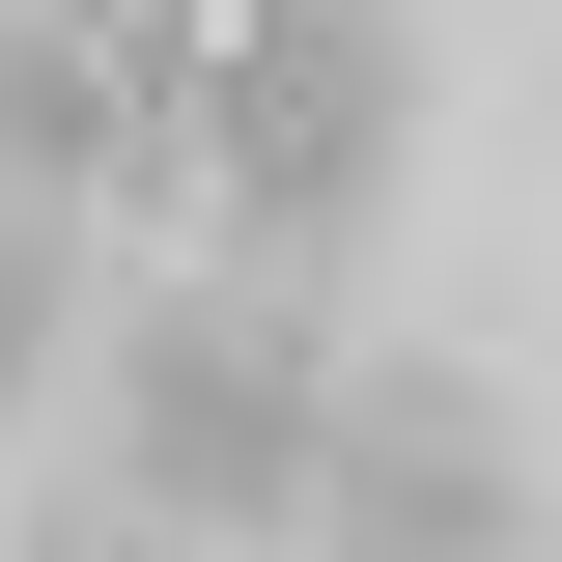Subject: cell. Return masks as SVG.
I'll list each match as a JSON object with an SVG mask.
<instances>
[{"mask_svg":"<svg viewBox=\"0 0 562 562\" xmlns=\"http://www.w3.org/2000/svg\"><path fill=\"white\" fill-rule=\"evenodd\" d=\"M113 57H140V198H198L225 281H338L422 198L394 0H113Z\"/></svg>","mask_w":562,"mask_h":562,"instance_id":"1","label":"cell"},{"mask_svg":"<svg viewBox=\"0 0 562 562\" xmlns=\"http://www.w3.org/2000/svg\"><path fill=\"white\" fill-rule=\"evenodd\" d=\"M310 450H338V338H310V281H169V310H113V506L140 535H281L310 506Z\"/></svg>","mask_w":562,"mask_h":562,"instance_id":"2","label":"cell"},{"mask_svg":"<svg viewBox=\"0 0 562 562\" xmlns=\"http://www.w3.org/2000/svg\"><path fill=\"white\" fill-rule=\"evenodd\" d=\"M281 535L310 562H535V394L506 366H338V450Z\"/></svg>","mask_w":562,"mask_h":562,"instance_id":"3","label":"cell"},{"mask_svg":"<svg viewBox=\"0 0 562 562\" xmlns=\"http://www.w3.org/2000/svg\"><path fill=\"white\" fill-rule=\"evenodd\" d=\"M0 198L57 225V198H140V57H113V0H0Z\"/></svg>","mask_w":562,"mask_h":562,"instance_id":"4","label":"cell"},{"mask_svg":"<svg viewBox=\"0 0 562 562\" xmlns=\"http://www.w3.org/2000/svg\"><path fill=\"white\" fill-rule=\"evenodd\" d=\"M29 394H57V225L0 198V422H29Z\"/></svg>","mask_w":562,"mask_h":562,"instance_id":"5","label":"cell"},{"mask_svg":"<svg viewBox=\"0 0 562 562\" xmlns=\"http://www.w3.org/2000/svg\"><path fill=\"white\" fill-rule=\"evenodd\" d=\"M0 562H198V535H140V506L85 479V506H29V535H0Z\"/></svg>","mask_w":562,"mask_h":562,"instance_id":"6","label":"cell"}]
</instances>
